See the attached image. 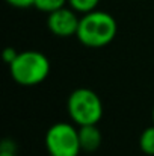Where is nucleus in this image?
Wrapping results in <instances>:
<instances>
[{"instance_id":"nucleus-1","label":"nucleus","mask_w":154,"mask_h":156,"mask_svg":"<svg viewBox=\"0 0 154 156\" xmlns=\"http://www.w3.org/2000/svg\"><path fill=\"white\" fill-rule=\"evenodd\" d=\"M116 29V20L109 12L94 9L80 17L76 37L85 47L100 49L113 41Z\"/></svg>"},{"instance_id":"nucleus-2","label":"nucleus","mask_w":154,"mask_h":156,"mask_svg":"<svg viewBox=\"0 0 154 156\" xmlns=\"http://www.w3.org/2000/svg\"><path fill=\"white\" fill-rule=\"evenodd\" d=\"M12 79L21 87H35L43 83L50 74V61L41 52H20L9 65Z\"/></svg>"},{"instance_id":"nucleus-3","label":"nucleus","mask_w":154,"mask_h":156,"mask_svg":"<svg viewBox=\"0 0 154 156\" xmlns=\"http://www.w3.org/2000/svg\"><path fill=\"white\" fill-rule=\"evenodd\" d=\"M67 111L71 121L77 126L97 124L103 117L101 99L89 88H77L68 96Z\"/></svg>"},{"instance_id":"nucleus-4","label":"nucleus","mask_w":154,"mask_h":156,"mask_svg":"<svg viewBox=\"0 0 154 156\" xmlns=\"http://www.w3.org/2000/svg\"><path fill=\"white\" fill-rule=\"evenodd\" d=\"M46 149L50 156H79L82 152L79 127L67 121L54 123L46 133Z\"/></svg>"},{"instance_id":"nucleus-5","label":"nucleus","mask_w":154,"mask_h":156,"mask_svg":"<svg viewBox=\"0 0 154 156\" xmlns=\"http://www.w3.org/2000/svg\"><path fill=\"white\" fill-rule=\"evenodd\" d=\"M80 18L77 17V11L70 8H60L54 12L49 14L47 26L53 35L59 38H68L77 34Z\"/></svg>"},{"instance_id":"nucleus-6","label":"nucleus","mask_w":154,"mask_h":156,"mask_svg":"<svg viewBox=\"0 0 154 156\" xmlns=\"http://www.w3.org/2000/svg\"><path fill=\"white\" fill-rule=\"evenodd\" d=\"M79 138H80L82 152L86 153H94L95 150H98L103 141L101 132L97 127V124L79 126Z\"/></svg>"},{"instance_id":"nucleus-7","label":"nucleus","mask_w":154,"mask_h":156,"mask_svg":"<svg viewBox=\"0 0 154 156\" xmlns=\"http://www.w3.org/2000/svg\"><path fill=\"white\" fill-rule=\"evenodd\" d=\"M139 149L142 153L154 156V124L147 127L139 136Z\"/></svg>"},{"instance_id":"nucleus-8","label":"nucleus","mask_w":154,"mask_h":156,"mask_svg":"<svg viewBox=\"0 0 154 156\" xmlns=\"http://www.w3.org/2000/svg\"><path fill=\"white\" fill-rule=\"evenodd\" d=\"M67 3H68V0H35L33 6L41 12L50 14V12H54V11L63 8Z\"/></svg>"},{"instance_id":"nucleus-9","label":"nucleus","mask_w":154,"mask_h":156,"mask_svg":"<svg viewBox=\"0 0 154 156\" xmlns=\"http://www.w3.org/2000/svg\"><path fill=\"white\" fill-rule=\"evenodd\" d=\"M98 3H100V0H68V5L74 11L82 12V14H86V12L97 9Z\"/></svg>"},{"instance_id":"nucleus-10","label":"nucleus","mask_w":154,"mask_h":156,"mask_svg":"<svg viewBox=\"0 0 154 156\" xmlns=\"http://www.w3.org/2000/svg\"><path fill=\"white\" fill-rule=\"evenodd\" d=\"M11 6L14 8H18V9H24V8H30L33 6L35 0H6Z\"/></svg>"},{"instance_id":"nucleus-11","label":"nucleus","mask_w":154,"mask_h":156,"mask_svg":"<svg viewBox=\"0 0 154 156\" xmlns=\"http://www.w3.org/2000/svg\"><path fill=\"white\" fill-rule=\"evenodd\" d=\"M17 55H18V52H17L15 49L6 47V49L3 50V59H5V62H6L8 65H11V64L14 62V59L17 58Z\"/></svg>"},{"instance_id":"nucleus-12","label":"nucleus","mask_w":154,"mask_h":156,"mask_svg":"<svg viewBox=\"0 0 154 156\" xmlns=\"http://www.w3.org/2000/svg\"><path fill=\"white\" fill-rule=\"evenodd\" d=\"M2 149H3V150H12V152H15V150H17V146H15L14 141L5 140V141L2 143Z\"/></svg>"},{"instance_id":"nucleus-13","label":"nucleus","mask_w":154,"mask_h":156,"mask_svg":"<svg viewBox=\"0 0 154 156\" xmlns=\"http://www.w3.org/2000/svg\"><path fill=\"white\" fill-rule=\"evenodd\" d=\"M0 156H17V153L12 152V150H3V149H0Z\"/></svg>"},{"instance_id":"nucleus-14","label":"nucleus","mask_w":154,"mask_h":156,"mask_svg":"<svg viewBox=\"0 0 154 156\" xmlns=\"http://www.w3.org/2000/svg\"><path fill=\"white\" fill-rule=\"evenodd\" d=\"M151 117H153V124H154V106H153V112H151Z\"/></svg>"}]
</instances>
